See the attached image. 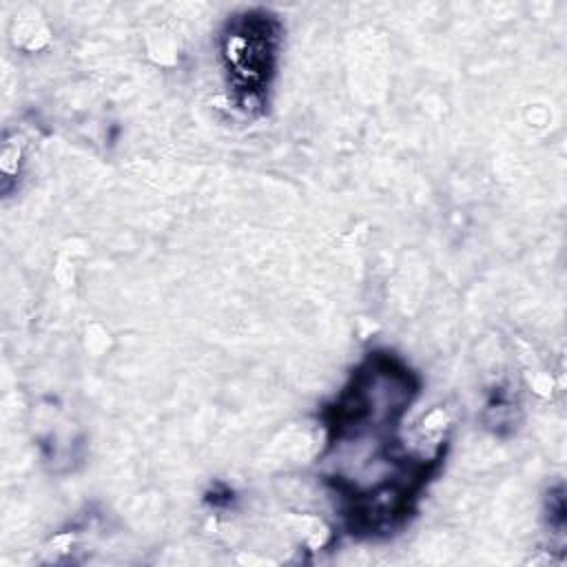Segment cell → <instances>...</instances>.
I'll list each match as a JSON object with an SVG mask.
<instances>
[{"mask_svg": "<svg viewBox=\"0 0 567 567\" xmlns=\"http://www.w3.org/2000/svg\"><path fill=\"white\" fill-rule=\"evenodd\" d=\"M281 44V24L266 9L235 13L221 31V60L228 86L244 109L261 106L275 75Z\"/></svg>", "mask_w": 567, "mask_h": 567, "instance_id": "cell-2", "label": "cell"}, {"mask_svg": "<svg viewBox=\"0 0 567 567\" xmlns=\"http://www.w3.org/2000/svg\"><path fill=\"white\" fill-rule=\"evenodd\" d=\"M421 388L392 352H370L323 410L326 481L352 534H388L412 512L441 456L410 452L399 432Z\"/></svg>", "mask_w": 567, "mask_h": 567, "instance_id": "cell-1", "label": "cell"}]
</instances>
